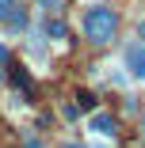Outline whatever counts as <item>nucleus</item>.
Wrapping results in <instances>:
<instances>
[{"instance_id":"nucleus-1","label":"nucleus","mask_w":145,"mask_h":148,"mask_svg":"<svg viewBox=\"0 0 145 148\" xmlns=\"http://www.w3.org/2000/svg\"><path fill=\"white\" fill-rule=\"evenodd\" d=\"M114 31H119V15H114V8L96 4V8L84 12V34H88L92 42H111Z\"/></svg>"},{"instance_id":"nucleus-2","label":"nucleus","mask_w":145,"mask_h":148,"mask_svg":"<svg viewBox=\"0 0 145 148\" xmlns=\"http://www.w3.org/2000/svg\"><path fill=\"white\" fill-rule=\"evenodd\" d=\"M122 61H126V65H130V72L141 80V76H145V46H141V42H130V46H126V53H122Z\"/></svg>"},{"instance_id":"nucleus-3","label":"nucleus","mask_w":145,"mask_h":148,"mask_svg":"<svg viewBox=\"0 0 145 148\" xmlns=\"http://www.w3.org/2000/svg\"><path fill=\"white\" fill-rule=\"evenodd\" d=\"M92 129H96V133H103V137L119 133V125H114V118H111V114H92Z\"/></svg>"},{"instance_id":"nucleus-4","label":"nucleus","mask_w":145,"mask_h":148,"mask_svg":"<svg viewBox=\"0 0 145 148\" xmlns=\"http://www.w3.org/2000/svg\"><path fill=\"white\" fill-rule=\"evenodd\" d=\"M12 84L19 87V91L27 95V91H31V76H27V69L19 65V61H12Z\"/></svg>"},{"instance_id":"nucleus-5","label":"nucleus","mask_w":145,"mask_h":148,"mask_svg":"<svg viewBox=\"0 0 145 148\" xmlns=\"http://www.w3.org/2000/svg\"><path fill=\"white\" fill-rule=\"evenodd\" d=\"M46 34H50L53 42H65V38H69V27H65L61 19H50V23H46Z\"/></svg>"},{"instance_id":"nucleus-6","label":"nucleus","mask_w":145,"mask_h":148,"mask_svg":"<svg viewBox=\"0 0 145 148\" xmlns=\"http://www.w3.org/2000/svg\"><path fill=\"white\" fill-rule=\"evenodd\" d=\"M76 110H96V95L92 91H76Z\"/></svg>"},{"instance_id":"nucleus-7","label":"nucleus","mask_w":145,"mask_h":148,"mask_svg":"<svg viewBox=\"0 0 145 148\" xmlns=\"http://www.w3.org/2000/svg\"><path fill=\"white\" fill-rule=\"evenodd\" d=\"M8 23H12L15 31H19V27L27 23V12H23V8H12V15H8Z\"/></svg>"},{"instance_id":"nucleus-8","label":"nucleus","mask_w":145,"mask_h":148,"mask_svg":"<svg viewBox=\"0 0 145 148\" xmlns=\"http://www.w3.org/2000/svg\"><path fill=\"white\" fill-rule=\"evenodd\" d=\"M12 8H15V0H0V19H8V15H12Z\"/></svg>"},{"instance_id":"nucleus-9","label":"nucleus","mask_w":145,"mask_h":148,"mask_svg":"<svg viewBox=\"0 0 145 148\" xmlns=\"http://www.w3.org/2000/svg\"><path fill=\"white\" fill-rule=\"evenodd\" d=\"M137 34H141V46H145V19L137 23Z\"/></svg>"},{"instance_id":"nucleus-10","label":"nucleus","mask_w":145,"mask_h":148,"mask_svg":"<svg viewBox=\"0 0 145 148\" xmlns=\"http://www.w3.org/2000/svg\"><path fill=\"white\" fill-rule=\"evenodd\" d=\"M38 4H46V8H57V0H38Z\"/></svg>"},{"instance_id":"nucleus-11","label":"nucleus","mask_w":145,"mask_h":148,"mask_svg":"<svg viewBox=\"0 0 145 148\" xmlns=\"http://www.w3.org/2000/svg\"><path fill=\"white\" fill-rule=\"evenodd\" d=\"M141 125H145V114H141Z\"/></svg>"}]
</instances>
